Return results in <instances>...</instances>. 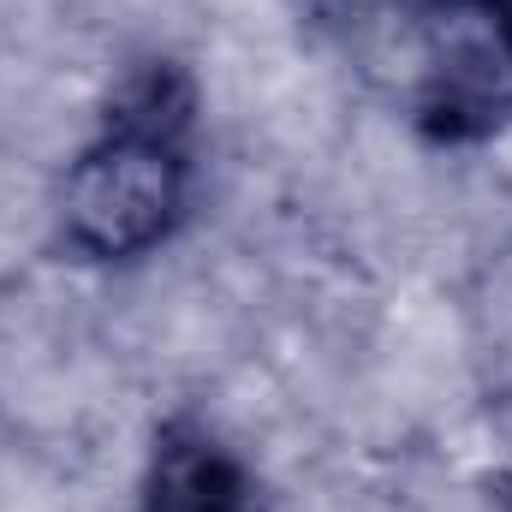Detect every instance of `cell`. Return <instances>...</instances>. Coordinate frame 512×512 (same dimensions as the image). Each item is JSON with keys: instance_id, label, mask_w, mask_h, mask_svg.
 I'll use <instances>...</instances> for the list:
<instances>
[{"instance_id": "cell-2", "label": "cell", "mask_w": 512, "mask_h": 512, "mask_svg": "<svg viewBox=\"0 0 512 512\" xmlns=\"http://www.w3.org/2000/svg\"><path fill=\"white\" fill-rule=\"evenodd\" d=\"M376 66L435 137H489L512 120V0H364Z\"/></svg>"}, {"instance_id": "cell-4", "label": "cell", "mask_w": 512, "mask_h": 512, "mask_svg": "<svg viewBox=\"0 0 512 512\" xmlns=\"http://www.w3.org/2000/svg\"><path fill=\"white\" fill-rule=\"evenodd\" d=\"M489 465H495V489L512 501V393L495 399L489 411Z\"/></svg>"}, {"instance_id": "cell-3", "label": "cell", "mask_w": 512, "mask_h": 512, "mask_svg": "<svg viewBox=\"0 0 512 512\" xmlns=\"http://www.w3.org/2000/svg\"><path fill=\"white\" fill-rule=\"evenodd\" d=\"M137 512H268L251 465L197 417H173L155 435Z\"/></svg>"}, {"instance_id": "cell-1", "label": "cell", "mask_w": 512, "mask_h": 512, "mask_svg": "<svg viewBox=\"0 0 512 512\" xmlns=\"http://www.w3.org/2000/svg\"><path fill=\"white\" fill-rule=\"evenodd\" d=\"M197 96L173 60H143L60 185V233L90 262H137L191 209Z\"/></svg>"}]
</instances>
